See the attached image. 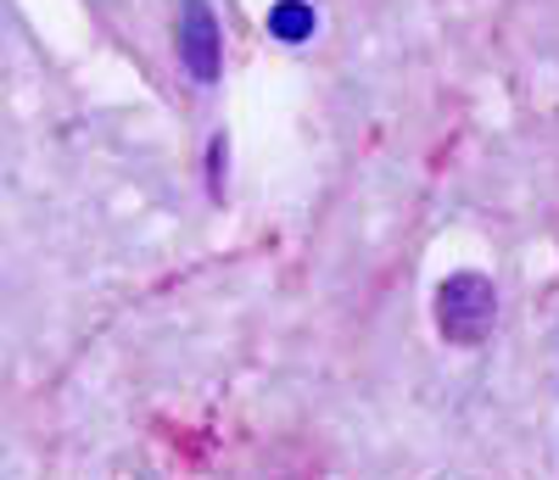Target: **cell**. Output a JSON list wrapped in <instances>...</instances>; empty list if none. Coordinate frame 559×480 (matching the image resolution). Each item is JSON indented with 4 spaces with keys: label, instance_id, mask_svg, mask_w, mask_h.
Segmentation results:
<instances>
[{
    "label": "cell",
    "instance_id": "1",
    "mask_svg": "<svg viewBox=\"0 0 559 480\" xmlns=\"http://www.w3.org/2000/svg\"><path fill=\"white\" fill-rule=\"evenodd\" d=\"M498 319V285L487 274H448L437 285V329L448 347H481Z\"/></svg>",
    "mask_w": 559,
    "mask_h": 480
},
{
    "label": "cell",
    "instance_id": "2",
    "mask_svg": "<svg viewBox=\"0 0 559 480\" xmlns=\"http://www.w3.org/2000/svg\"><path fill=\"white\" fill-rule=\"evenodd\" d=\"M179 62L191 68L197 84L218 79V17L207 0H185V17H179Z\"/></svg>",
    "mask_w": 559,
    "mask_h": 480
},
{
    "label": "cell",
    "instance_id": "3",
    "mask_svg": "<svg viewBox=\"0 0 559 480\" xmlns=\"http://www.w3.org/2000/svg\"><path fill=\"white\" fill-rule=\"evenodd\" d=\"M313 28H319V17H313V7H302V0H280V7L269 12V34L286 39V45H302Z\"/></svg>",
    "mask_w": 559,
    "mask_h": 480
}]
</instances>
